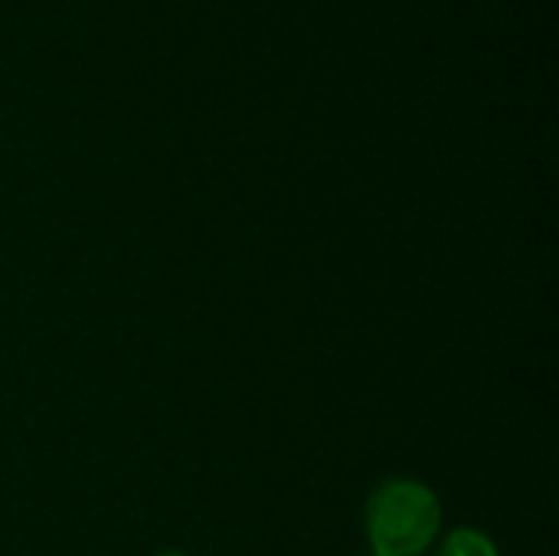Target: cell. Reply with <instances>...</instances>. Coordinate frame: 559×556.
I'll list each match as a JSON object with an SVG mask.
<instances>
[{
	"mask_svg": "<svg viewBox=\"0 0 559 556\" xmlns=\"http://www.w3.org/2000/svg\"><path fill=\"white\" fill-rule=\"evenodd\" d=\"M442 556H498V551H495V544H491L485 534L462 528V531H455V534L445 541Z\"/></svg>",
	"mask_w": 559,
	"mask_h": 556,
	"instance_id": "obj_2",
	"label": "cell"
},
{
	"mask_svg": "<svg viewBox=\"0 0 559 556\" xmlns=\"http://www.w3.org/2000/svg\"><path fill=\"white\" fill-rule=\"evenodd\" d=\"M157 556H183V554H157Z\"/></svg>",
	"mask_w": 559,
	"mask_h": 556,
	"instance_id": "obj_3",
	"label": "cell"
},
{
	"mask_svg": "<svg viewBox=\"0 0 559 556\" xmlns=\"http://www.w3.org/2000/svg\"><path fill=\"white\" fill-rule=\"evenodd\" d=\"M442 511L436 495L419 482H386L373 492L367 505V537L370 556L423 554L436 531Z\"/></svg>",
	"mask_w": 559,
	"mask_h": 556,
	"instance_id": "obj_1",
	"label": "cell"
}]
</instances>
